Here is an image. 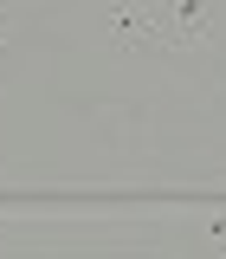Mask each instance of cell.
Returning <instances> with one entry per match:
<instances>
[{"label": "cell", "mask_w": 226, "mask_h": 259, "mask_svg": "<svg viewBox=\"0 0 226 259\" xmlns=\"http://www.w3.org/2000/svg\"><path fill=\"white\" fill-rule=\"evenodd\" d=\"M103 39H110L117 52H168L161 13H149V7H110V13H103Z\"/></svg>", "instance_id": "6da1fadb"}, {"label": "cell", "mask_w": 226, "mask_h": 259, "mask_svg": "<svg viewBox=\"0 0 226 259\" xmlns=\"http://www.w3.org/2000/svg\"><path fill=\"white\" fill-rule=\"evenodd\" d=\"M161 39H168V52L207 46V39H213V7H207V0H168V7H161Z\"/></svg>", "instance_id": "7a4b0ae2"}, {"label": "cell", "mask_w": 226, "mask_h": 259, "mask_svg": "<svg viewBox=\"0 0 226 259\" xmlns=\"http://www.w3.org/2000/svg\"><path fill=\"white\" fill-rule=\"evenodd\" d=\"M207 240H213V246L226 253V214H213V221H207Z\"/></svg>", "instance_id": "3957f363"}, {"label": "cell", "mask_w": 226, "mask_h": 259, "mask_svg": "<svg viewBox=\"0 0 226 259\" xmlns=\"http://www.w3.org/2000/svg\"><path fill=\"white\" fill-rule=\"evenodd\" d=\"M13 46V26H7V7H0V52Z\"/></svg>", "instance_id": "277c9868"}, {"label": "cell", "mask_w": 226, "mask_h": 259, "mask_svg": "<svg viewBox=\"0 0 226 259\" xmlns=\"http://www.w3.org/2000/svg\"><path fill=\"white\" fill-rule=\"evenodd\" d=\"M0 7H26V0H0Z\"/></svg>", "instance_id": "5b68a950"}]
</instances>
